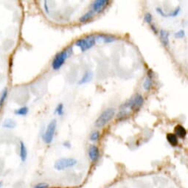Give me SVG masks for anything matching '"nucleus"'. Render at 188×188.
<instances>
[{
    "label": "nucleus",
    "mask_w": 188,
    "mask_h": 188,
    "mask_svg": "<svg viewBox=\"0 0 188 188\" xmlns=\"http://www.w3.org/2000/svg\"><path fill=\"white\" fill-rule=\"evenodd\" d=\"M143 103V97L139 94H136L121 105L119 107L120 112L118 114V117H123L129 114L131 112H136L142 107Z\"/></svg>",
    "instance_id": "nucleus-1"
},
{
    "label": "nucleus",
    "mask_w": 188,
    "mask_h": 188,
    "mask_svg": "<svg viewBox=\"0 0 188 188\" xmlns=\"http://www.w3.org/2000/svg\"><path fill=\"white\" fill-rule=\"evenodd\" d=\"M115 115V109L114 108H108L101 113L95 122V126L98 129H102L106 126Z\"/></svg>",
    "instance_id": "nucleus-2"
},
{
    "label": "nucleus",
    "mask_w": 188,
    "mask_h": 188,
    "mask_svg": "<svg viewBox=\"0 0 188 188\" xmlns=\"http://www.w3.org/2000/svg\"><path fill=\"white\" fill-rule=\"evenodd\" d=\"M72 51V47L66 48L61 52H58L54 58L52 63V67L54 70H58L64 65L66 60L70 55Z\"/></svg>",
    "instance_id": "nucleus-3"
},
{
    "label": "nucleus",
    "mask_w": 188,
    "mask_h": 188,
    "mask_svg": "<svg viewBox=\"0 0 188 188\" xmlns=\"http://www.w3.org/2000/svg\"><path fill=\"white\" fill-rule=\"evenodd\" d=\"M95 44H96L95 35H90L77 40L75 41V46L78 47L81 49V52H85V51L93 47Z\"/></svg>",
    "instance_id": "nucleus-4"
},
{
    "label": "nucleus",
    "mask_w": 188,
    "mask_h": 188,
    "mask_svg": "<svg viewBox=\"0 0 188 188\" xmlns=\"http://www.w3.org/2000/svg\"><path fill=\"white\" fill-rule=\"evenodd\" d=\"M57 121L56 119H52L47 126L45 133L42 135V139L46 144H50L52 142L56 130Z\"/></svg>",
    "instance_id": "nucleus-5"
},
{
    "label": "nucleus",
    "mask_w": 188,
    "mask_h": 188,
    "mask_svg": "<svg viewBox=\"0 0 188 188\" xmlns=\"http://www.w3.org/2000/svg\"><path fill=\"white\" fill-rule=\"evenodd\" d=\"M77 160L73 158H61L55 162L54 168L57 170H64L65 169L70 168L77 164Z\"/></svg>",
    "instance_id": "nucleus-6"
},
{
    "label": "nucleus",
    "mask_w": 188,
    "mask_h": 188,
    "mask_svg": "<svg viewBox=\"0 0 188 188\" xmlns=\"http://www.w3.org/2000/svg\"><path fill=\"white\" fill-rule=\"evenodd\" d=\"M109 3L108 0H96L92 3V11L95 13H100L108 6Z\"/></svg>",
    "instance_id": "nucleus-7"
},
{
    "label": "nucleus",
    "mask_w": 188,
    "mask_h": 188,
    "mask_svg": "<svg viewBox=\"0 0 188 188\" xmlns=\"http://www.w3.org/2000/svg\"><path fill=\"white\" fill-rule=\"evenodd\" d=\"M96 41H102L104 43H112L117 40L114 36L109 35H104V34H100L95 36Z\"/></svg>",
    "instance_id": "nucleus-8"
},
{
    "label": "nucleus",
    "mask_w": 188,
    "mask_h": 188,
    "mask_svg": "<svg viewBox=\"0 0 188 188\" xmlns=\"http://www.w3.org/2000/svg\"><path fill=\"white\" fill-rule=\"evenodd\" d=\"M100 155L99 149L95 145H92L89 150V157L91 161L95 162L98 159Z\"/></svg>",
    "instance_id": "nucleus-9"
},
{
    "label": "nucleus",
    "mask_w": 188,
    "mask_h": 188,
    "mask_svg": "<svg viewBox=\"0 0 188 188\" xmlns=\"http://www.w3.org/2000/svg\"><path fill=\"white\" fill-rule=\"evenodd\" d=\"M174 134L180 139H184L187 136V130L182 125H177L174 128Z\"/></svg>",
    "instance_id": "nucleus-10"
},
{
    "label": "nucleus",
    "mask_w": 188,
    "mask_h": 188,
    "mask_svg": "<svg viewBox=\"0 0 188 188\" xmlns=\"http://www.w3.org/2000/svg\"><path fill=\"white\" fill-rule=\"evenodd\" d=\"M169 36L170 34L169 32L166 30L162 29L159 31V37H160L161 41H162V45L165 47H168L169 45Z\"/></svg>",
    "instance_id": "nucleus-11"
},
{
    "label": "nucleus",
    "mask_w": 188,
    "mask_h": 188,
    "mask_svg": "<svg viewBox=\"0 0 188 188\" xmlns=\"http://www.w3.org/2000/svg\"><path fill=\"white\" fill-rule=\"evenodd\" d=\"M93 76H94V74L93 72H92V71L91 70L87 71V72H85L84 75H83L81 79L78 81V84L83 85L90 82V81L92 80V78H93Z\"/></svg>",
    "instance_id": "nucleus-12"
},
{
    "label": "nucleus",
    "mask_w": 188,
    "mask_h": 188,
    "mask_svg": "<svg viewBox=\"0 0 188 188\" xmlns=\"http://www.w3.org/2000/svg\"><path fill=\"white\" fill-rule=\"evenodd\" d=\"M20 158L22 162H25L28 157V150L25 146V143L22 141L20 142V153H19Z\"/></svg>",
    "instance_id": "nucleus-13"
},
{
    "label": "nucleus",
    "mask_w": 188,
    "mask_h": 188,
    "mask_svg": "<svg viewBox=\"0 0 188 188\" xmlns=\"http://www.w3.org/2000/svg\"><path fill=\"white\" fill-rule=\"evenodd\" d=\"M151 73V71L148 73L147 78H145L143 83V88L146 91L150 90L152 87V75Z\"/></svg>",
    "instance_id": "nucleus-14"
},
{
    "label": "nucleus",
    "mask_w": 188,
    "mask_h": 188,
    "mask_svg": "<svg viewBox=\"0 0 188 188\" xmlns=\"http://www.w3.org/2000/svg\"><path fill=\"white\" fill-rule=\"evenodd\" d=\"M166 138H167V140H168V142L169 143L172 145V146H173V147L176 146V145H178V143H179L178 137L174 134L168 133V134H167Z\"/></svg>",
    "instance_id": "nucleus-15"
},
{
    "label": "nucleus",
    "mask_w": 188,
    "mask_h": 188,
    "mask_svg": "<svg viewBox=\"0 0 188 188\" xmlns=\"http://www.w3.org/2000/svg\"><path fill=\"white\" fill-rule=\"evenodd\" d=\"M16 126V122L15 120H13V119L11 118H8V119H5L2 123V127L5 129H13Z\"/></svg>",
    "instance_id": "nucleus-16"
},
{
    "label": "nucleus",
    "mask_w": 188,
    "mask_h": 188,
    "mask_svg": "<svg viewBox=\"0 0 188 188\" xmlns=\"http://www.w3.org/2000/svg\"><path fill=\"white\" fill-rule=\"evenodd\" d=\"M94 16H95V13L91 10V11H89L83 16H81L79 18V21L81 22H82V23H84V22H88L91 18H93Z\"/></svg>",
    "instance_id": "nucleus-17"
},
{
    "label": "nucleus",
    "mask_w": 188,
    "mask_h": 188,
    "mask_svg": "<svg viewBox=\"0 0 188 188\" xmlns=\"http://www.w3.org/2000/svg\"><path fill=\"white\" fill-rule=\"evenodd\" d=\"M29 112V109L27 106H22V107L17 109L14 111V114L18 116H26Z\"/></svg>",
    "instance_id": "nucleus-18"
},
{
    "label": "nucleus",
    "mask_w": 188,
    "mask_h": 188,
    "mask_svg": "<svg viewBox=\"0 0 188 188\" xmlns=\"http://www.w3.org/2000/svg\"><path fill=\"white\" fill-rule=\"evenodd\" d=\"M8 88H5V89H3V91L2 92V93H1V95H0V109H2L4 102H5V99H6V98L8 97Z\"/></svg>",
    "instance_id": "nucleus-19"
},
{
    "label": "nucleus",
    "mask_w": 188,
    "mask_h": 188,
    "mask_svg": "<svg viewBox=\"0 0 188 188\" xmlns=\"http://www.w3.org/2000/svg\"><path fill=\"white\" fill-rule=\"evenodd\" d=\"M54 113L60 117L64 115V104L61 103H61L58 104V106H57L56 108H55V110Z\"/></svg>",
    "instance_id": "nucleus-20"
},
{
    "label": "nucleus",
    "mask_w": 188,
    "mask_h": 188,
    "mask_svg": "<svg viewBox=\"0 0 188 188\" xmlns=\"http://www.w3.org/2000/svg\"><path fill=\"white\" fill-rule=\"evenodd\" d=\"M180 11H181L180 7L179 6L176 7V8H175V9L173 10L172 12H170V13H168V14H166V15H165V17H176V16H177L179 15Z\"/></svg>",
    "instance_id": "nucleus-21"
},
{
    "label": "nucleus",
    "mask_w": 188,
    "mask_h": 188,
    "mask_svg": "<svg viewBox=\"0 0 188 188\" xmlns=\"http://www.w3.org/2000/svg\"><path fill=\"white\" fill-rule=\"evenodd\" d=\"M99 138H100V133L98 131H93L90 134V139L92 141H93V142L98 140Z\"/></svg>",
    "instance_id": "nucleus-22"
},
{
    "label": "nucleus",
    "mask_w": 188,
    "mask_h": 188,
    "mask_svg": "<svg viewBox=\"0 0 188 188\" xmlns=\"http://www.w3.org/2000/svg\"><path fill=\"white\" fill-rule=\"evenodd\" d=\"M153 20V17H152V15L150 13H145V16H144V21H145L146 23L151 24Z\"/></svg>",
    "instance_id": "nucleus-23"
},
{
    "label": "nucleus",
    "mask_w": 188,
    "mask_h": 188,
    "mask_svg": "<svg viewBox=\"0 0 188 188\" xmlns=\"http://www.w3.org/2000/svg\"><path fill=\"white\" fill-rule=\"evenodd\" d=\"M175 38H182L185 36V32L183 30H180L178 32L175 33L174 34Z\"/></svg>",
    "instance_id": "nucleus-24"
},
{
    "label": "nucleus",
    "mask_w": 188,
    "mask_h": 188,
    "mask_svg": "<svg viewBox=\"0 0 188 188\" xmlns=\"http://www.w3.org/2000/svg\"><path fill=\"white\" fill-rule=\"evenodd\" d=\"M49 187V184L45 182H41V183L38 184L34 187V188H48Z\"/></svg>",
    "instance_id": "nucleus-25"
},
{
    "label": "nucleus",
    "mask_w": 188,
    "mask_h": 188,
    "mask_svg": "<svg viewBox=\"0 0 188 188\" xmlns=\"http://www.w3.org/2000/svg\"><path fill=\"white\" fill-rule=\"evenodd\" d=\"M156 12H157L159 14V15H161L162 16H163V17H165V15H166V13H165V12H164V11L162 9V8H156Z\"/></svg>",
    "instance_id": "nucleus-26"
},
{
    "label": "nucleus",
    "mask_w": 188,
    "mask_h": 188,
    "mask_svg": "<svg viewBox=\"0 0 188 188\" xmlns=\"http://www.w3.org/2000/svg\"><path fill=\"white\" fill-rule=\"evenodd\" d=\"M44 8H45V11H46V13L47 14L49 13V8H48V5H47V1H45V5H44Z\"/></svg>",
    "instance_id": "nucleus-27"
},
{
    "label": "nucleus",
    "mask_w": 188,
    "mask_h": 188,
    "mask_svg": "<svg viewBox=\"0 0 188 188\" xmlns=\"http://www.w3.org/2000/svg\"><path fill=\"white\" fill-rule=\"evenodd\" d=\"M63 145H64V147L68 148H71V144L69 141H66V142H64V143H63Z\"/></svg>",
    "instance_id": "nucleus-28"
},
{
    "label": "nucleus",
    "mask_w": 188,
    "mask_h": 188,
    "mask_svg": "<svg viewBox=\"0 0 188 188\" xmlns=\"http://www.w3.org/2000/svg\"><path fill=\"white\" fill-rule=\"evenodd\" d=\"M151 28L152 30L153 31V33H154L155 34H157V30H156V27H155V25H151Z\"/></svg>",
    "instance_id": "nucleus-29"
},
{
    "label": "nucleus",
    "mask_w": 188,
    "mask_h": 188,
    "mask_svg": "<svg viewBox=\"0 0 188 188\" xmlns=\"http://www.w3.org/2000/svg\"><path fill=\"white\" fill-rule=\"evenodd\" d=\"M2 185H3V182H1V181H0V188L2 187Z\"/></svg>",
    "instance_id": "nucleus-30"
}]
</instances>
